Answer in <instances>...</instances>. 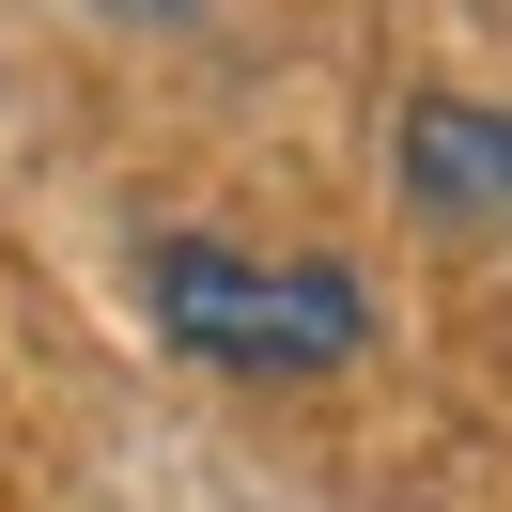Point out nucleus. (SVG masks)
I'll return each instance as SVG.
<instances>
[{
	"mask_svg": "<svg viewBox=\"0 0 512 512\" xmlns=\"http://www.w3.org/2000/svg\"><path fill=\"white\" fill-rule=\"evenodd\" d=\"M404 187H419V218H512V109L419 94L404 109Z\"/></svg>",
	"mask_w": 512,
	"mask_h": 512,
	"instance_id": "2",
	"label": "nucleus"
},
{
	"mask_svg": "<svg viewBox=\"0 0 512 512\" xmlns=\"http://www.w3.org/2000/svg\"><path fill=\"white\" fill-rule=\"evenodd\" d=\"M140 311H156L171 357L249 373V388L357 373V342H373V280H357V264H326V249H233V233H156V249H140Z\"/></svg>",
	"mask_w": 512,
	"mask_h": 512,
	"instance_id": "1",
	"label": "nucleus"
},
{
	"mask_svg": "<svg viewBox=\"0 0 512 512\" xmlns=\"http://www.w3.org/2000/svg\"><path fill=\"white\" fill-rule=\"evenodd\" d=\"M94 16H125V32H187L202 0H94Z\"/></svg>",
	"mask_w": 512,
	"mask_h": 512,
	"instance_id": "3",
	"label": "nucleus"
}]
</instances>
